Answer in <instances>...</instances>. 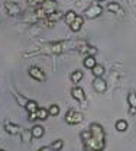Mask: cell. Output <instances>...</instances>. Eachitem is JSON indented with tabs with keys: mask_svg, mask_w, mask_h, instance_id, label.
Listing matches in <instances>:
<instances>
[{
	"mask_svg": "<svg viewBox=\"0 0 136 151\" xmlns=\"http://www.w3.org/2000/svg\"><path fill=\"white\" fill-rule=\"evenodd\" d=\"M4 9H6V12H7L9 16H18L20 12H22L20 6L18 3H15V1H7L4 4Z\"/></svg>",
	"mask_w": 136,
	"mask_h": 151,
	"instance_id": "cell-4",
	"label": "cell"
},
{
	"mask_svg": "<svg viewBox=\"0 0 136 151\" xmlns=\"http://www.w3.org/2000/svg\"><path fill=\"white\" fill-rule=\"evenodd\" d=\"M0 151H4V150H0Z\"/></svg>",
	"mask_w": 136,
	"mask_h": 151,
	"instance_id": "cell-30",
	"label": "cell"
},
{
	"mask_svg": "<svg viewBox=\"0 0 136 151\" xmlns=\"http://www.w3.org/2000/svg\"><path fill=\"white\" fill-rule=\"evenodd\" d=\"M83 64H84L85 68H90V70H91V68L97 64V60H96V57L94 55H85L84 61H83Z\"/></svg>",
	"mask_w": 136,
	"mask_h": 151,
	"instance_id": "cell-13",
	"label": "cell"
},
{
	"mask_svg": "<svg viewBox=\"0 0 136 151\" xmlns=\"http://www.w3.org/2000/svg\"><path fill=\"white\" fill-rule=\"evenodd\" d=\"M103 13V7L100 4H91L84 10V16L88 19H96Z\"/></svg>",
	"mask_w": 136,
	"mask_h": 151,
	"instance_id": "cell-3",
	"label": "cell"
},
{
	"mask_svg": "<svg viewBox=\"0 0 136 151\" xmlns=\"http://www.w3.org/2000/svg\"><path fill=\"white\" fill-rule=\"evenodd\" d=\"M127 122L125 121V119H119L116 122V129L119 132H125V131H127Z\"/></svg>",
	"mask_w": 136,
	"mask_h": 151,
	"instance_id": "cell-20",
	"label": "cell"
},
{
	"mask_svg": "<svg viewBox=\"0 0 136 151\" xmlns=\"http://www.w3.org/2000/svg\"><path fill=\"white\" fill-rule=\"evenodd\" d=\"M36 116H38V119H41V121H45V119H48V116H49V112H48V109L39 108L38 111H36Z\"/></svg>",
	"mask_w": 136,
	"mask_h": 151,
	"instance_id": "cell-21",
	"label": "cell"
},
{
	"mask_svg": "<svg viewBox=\"0 0 136 151\" xmlns=\"http://www.w3.org/2000/svg\"><path fill=\"white\" fill-rule=\"evenodd\" d=\"M43 134H45V128L41 127V125H35V127L31 129V135H32L33 138H41V137H43Z\"/></svg>",
	"mask_w": 136,
	"mask_h": 151,
	"instance_id": "cell-14",
	"label": "cell"
},
{
	"mask_svg": "<svg viewBox=\"0 0 136 151\" xmlns=\"http://www.w3.org/2000/svg\"><path fill=\"white\" fill-rule=\"evenodd\" d=\"M83 25H84V16H77L75 20L70 25V29H71L73 32H78V31L83 28Z\"/></svg>",
	"mask_w": 136,
	"mask_h": 151,
	"instance_id": "cell-12",
	"label": "cell"
},
{
	"mask_svg": "<svg viewBox=\"0 0 136 151\" xmlns=\"http://www.w3.org/2000/svg\"><path fill=\"white\" fill-rule=\"evenodd\" d=\"M65 122L68 125H77V124H81L83 122V113L77 112L74 109H70L68 112L65 113Z\"/></svg>",
	"mask_w": 136,
	"mask_h": 151,
	"instance_id": "cell-2",
	"label": "cell"
},
{
	"mask_svg": "<svg viewBox=\"0 0 136 151\" xmlns=\"http://www.w3.org/2000/svg\"><path fill=\"white\" fill-rule=\"evenodd\" d=\"M93 87L97 93H104L107 90V83L103 80V77H94L93 80Z\"/></svg>",
	"mask_w": 136,
	"mask_h": 151,
	"instance_id": "cell-6",
	"label": "cell"
},
{
	"mask_svg": "<svg viewBox=\"0 0 136 151\" xmlns=\"http://www.w3.org/2000/svg\"><path fill=\"white\" fill-rule=\"evenodd\" d=\"M4 129L7 134H10V135H16V134H19L22 131V128H20L19 125H16V124H12V122H6L4 124Z\"/></svg>",
	"mask_w": 136,
	"mask_h": 151,
	"instance_id": "cell-10",
	"label": "cell"
},
{
	"mask_svg": "<svg viewBox=\"0 0 136 151\" xmlns=\"http://www.w3.org/2000/svg\"><path fill=\"white\" fill-rule=\"evenodd\" d=\"M36 119H38V116H36V112L29 113V121H36Z\"/></svg>",
	"mask_w": 136,
	"mask_h": 151,
	"instance_id": "cell-26",
	"label": "cell"
},
{
	"mask_svg": "<svg viewBox=\"0 0 136 151\" xmlns=\"http://www.w3.org/2000/svg\"><path fill=\"white\" fill-rule=\"evenodd\" d=\"M48 112H49V116H58L59 115V106L58 105H51L48 108Z\"/></svg>",
	"mask_w": 136,
	"mask_h": 151,
	"instance_id": "cell-23",
	"label": "cell"
},
{
	"mask_svg": "<svg viewBox=\"0 0 136 151\" xmlns=\"http://www.w3.org/2000/svg\"><path fill=\"white\" fill-rule=\"evenodd\" d=\"M61 18H62V13L58 12V10H54L52 13H49V15L46 16V23H48V26H49V28L54 26V23H57Z\"/></svg>",
	"mask_w": 136,
	"mask_h": 151,
	"instance_id": "cell-8",
	"label": "cell"
},
{
	"mask_svg": "<svg viewBox=\"0 0 136 151\" xmlns=\"http://www.w3.org/2000/svg\"><path fill=\"white\" fill-rule=\"evenodd\" d=\"M80 137H81V141H83V142H85V141H87V139H90L93 135H91V131H90V129H84V131L80 134Z\"/></svg>",
	"mask_w": 136,
	"mask_h": 151,
	"instance_id": "cell-24",
	"label": "cell"
},
{
	"mask_svg": "<svg viewBox=\"0 0 136 151\" xmlns=\"http://www.w3.org/2000/svg\"><path fill=\"white\" fill-rule=\"evenodd\" d=\"M75 18H77V13H75L74 10H68V12L64 15V22H65L67 25H71V23L75 20Z\"/></svg>",
	"mask_w": 136,
	"mask_h": 151,
	"instance_id": "cell-18",
	"label": "cell"
},
{
	"mask_svg": "<svg viewBox=\"0 0 136 151\" xmlns=\"http://www.w3.org/2000/svg\"><path fill=\"white\" fill-rule=\"evenodd\" d=\"M97 1H104V0H97Z\"/></svg>",
	"mask_w": 136,
	"mask_h": 151,
	"instance_id": "cell-28",
	"label": "cell"
},
{
	"mask_svg": "<svg viewBox=\"0 0 136 151\" xmlns=\"http://www.w3.org/2000/svg\"><path fill=\"white\" fill-rule=\"evenodd\" d=\"M83 77H84V74H83V71H80V70L73 71V73H71V76H70V78H71V81H73L74 84L80 83V81L83 80Z\"/></svg>",
	"mask_w": 136,
	"mask_h": 151,
	"instance_id": "cell-19",
	"label": "cell"
},
{
	"mask_svg": "<svg viewBox=\"0 0 136 151\" xmlns=\"http://www.w3.org/2000/svg\"><path fill=\"white\" fill-rule=\"evenodd\" d=\"M127 103H129V113L136 115V93L130 92L127 94Z\"/></svg>",
	"mask_w": 136,
	"mask_h": 151,
	"instance_id": "cell-9",
	"label": "cell"
},
{
	"mask_svg": "<svg viewBox=\"0 0 136 151\" xmlns=\"http://www.w3.org/2000/svg\"><path fill=\"white\" fill-rule=\"evenodd\" d=\"M29 76H31L32 78L38 80V81H43V80H45V73H43L39 67H35V65L29 68Z\"/></svg>",
	"mask_w": 136,
	"mask_h": 151,
	"instance_id": "cell-7",
	"label": "cell"
},
{
	"mask_svg": "<svg viewBox=\"0 0 136 151\" xmlns=\"http://www.w3.org/2000/svg\"><path fill=\"white\" fill-rule=\"evenodd\" d=\"M71 96H73L77 102H85V99H87L84 89L80 87V86H74V87L71 89Z\"/></svg>",
	"mask_w": 136,
	"mask_h": 151,
	"instance_id": "cell-5",
	"label": "cell"
},
{
	"mask_svg": "<svg viewBox=\"0 0 136 151\" xmlns=\"http://www.w3.org/2000/svg\"><path fill=\"white\" fill-rule=\"evenodd\" d=\"M96 151H104V150H96Z\"/></svg>",
	"mask_w": 136,
	"mask_h": 151,
	"instance_id": "cell-29",
	"label": "cell"
},
{
	"mask_svg": "<svg viewBox=\"0 0 136 151\" xmlns=\"http://www.w3.org/2000/svg\"><path fill=\"white\" fill-rule=\"evenodd\" d=\"M41 7H43L45 12L49 15V13H52V12L57 9V1H54V0H45V1L41 4Z\"/></svg>",
	"mask_w": 136,
	"mask_h": 151,
	"instance_id": "cell-11",
	"label": "cell"
},
{
	"mask_svg": "<svg viewBox=\"0 0 136 151\" xmlns=\"http://www.w3.org/2000/svg\"><path fill=\"white\" fill-rule=\"evenodd\" d=\"M38 151H49V148H48V147H42V148H39Z\"/></svg>",
	"mask_w": 136,
	"mask_h": 151,
	"instance_id": "cell-27",
	"label": "cell"
},
{
	"mask_svg": "<svg viewBox=\"0 0 136 151\" xmlns=\"http://www.w3.org/2000/svg\"><path fill=\"white\" fill-rule=\"evenodd\" d=\"M25 109H26L29 113H32V112H36V111L39 109V106H38V103H36L35 100H26V103H25Z\"/></svg>",
	"mask_w": 136,
	"mask_h": 151,
	"instance_id": "cell-16",
	"label": "cell"
},
{
	"mask_svg": "<svg viewBox=\"0 0 136 151\" xmlns=\"http://www.w3.org/2000/svg\"><path fill=\"white\" fill-rule=\"evenodd\" d=\"M107 10H109V12H112V13H117V15H122V13H123V10H122L120 4L116 3V1L109 3V4H107Z\"/></svg>",
	"mask_w": 136,
	"mask_h": 151,
	"instance_id": "cell-15",
	"label": "cell"
},
{
	"mask_svg": "<svg viewBox=\"0 0 136 151\" xmlns=\"http://www.w3.org/2000/svg\"><path fill=\"white\" fill-rule=\"evenodd\" d=\"M91 73L94 77H103L104 73H106V70H104V67L101 65V64H96L93 68H91Z\"/></svg>",
	"mask_w": 136,
	"mask_h": 151,
	"instance_id": "cell-17",
	"label": "cell"
},
{
	"mask_svg": "<svg viewBox=\"0 0 136 151\" xmlns=\"http://www.w3.org/2000/svg\"><path fill=\"white\" fill-rule=\"evenodd\" d=\"M43 1H45V0H28V4H29V6H33V7H38Z\"/></svg>",
	"mask_w": 136,
	"mask_h": 151,
	"instance_id": "cell-25",
	"label": "cell"
},
{
	"mask_svg": "<svg viewBox=\"0 0 136 151\" xmlns=\"http://www.w3.org/2000/svg\"><path fill=\"white\" fill-rule=\"evenodd\" d=\"M62 147H64V141L62 139H57V141H54L52 144H51V150H54V151H61L62 150Z\"/></svg>",
	"mask_w": 136,
	"mask_h": 151,
	"instance_id": "cell-22",
	"label": "cell"
},
{
	"mask_svg": "<svg viewBox=\"0 0 136 151\" xmlns=\"http://www.w3.org/2000/svg\"><path fill=\"white\" fill-rule=\"evenodd\" d=\"M88 129L91 131V135H93V137L97 139L98 142H101V144H104V145H106V141H104V139H106L104 128H103L100 124H96V122H94V124H91Z\"/></svg>",
	"mask_w": 136,
	"mask_h": 151,
	"instance_id": "cell-1",
	"label": "cell"
}]
</instances>
